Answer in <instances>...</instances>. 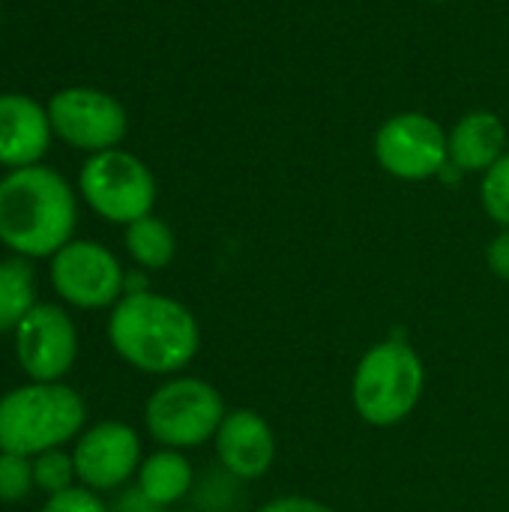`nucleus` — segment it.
Here are the masks:
<instances>
[{"mask_svg":"<svg viewBox=\"0 0 509 512\" xmlns=\"http://www.w3.org/2000/svg\"><path fill=\"white\" fill-rule=\"evenodd\" d=\"M108 345L135 372L153 378L180 375L201 351L195 312L159 291L123 294L108 309Z\"/></svg>","mask_w":509,"mask_h":512,"instance_id":"nucleus-1","label":"nucleus"},{"mask_svg":"<svg viewBox=\"0 0 509 512\" xmlns=\"http://www.w3.org/2000/svg\"><path fill=\"white\" fill-rule=\"evenodd\" d=\"M78 201L48 165L15 168L0 177V243L27 261H48L75 237Z\"/></svg>","mask_w":509,"mask_h":512,"instance_id":"nucleus-2","label":"nucleus"},{"mask_svg":"<svg viewBox=\"0 0 509 512\" xmlns=\"http://www.w3.org/2000/svg\"><path fill=\"white\" fill-rule=\"evenodd\" d=\"M87 429V402L66 381H24L0 393V450L39 456L72 447Z\"/></svg>","mask_w":509,"mask_h":512,"instance_id":"nucleus-3","label":"nucleus"},{"mask_svg":"<svg viewBox=\"0 0 509 512\" xmlns=\"http://www.w3.org/2000/svg\"><path fill=\"white\" fill-rule=\"evenodd\" d=\"M426 390L423 357L405 339L375 342L354 366L351 405L372 429L402 426L420 405Z\"/></svg>","mask_w":509,"mask_h":512,"instance_id":"nucleus-4","label":"nucleus"},{"mask_svg":"<svg viewBox=\"0 0 509 512\" xmlns=\"http://www.w3.org/2000/svg\"><path fill=\"white\" fill-rule=\"evenodd\" d=\"M225 414V399L210 381L180 372L147 396L144 429L159 447L186 453L213 444Z\"/></svg>","mask_w":509,"mask_h":512,"instance_id":"nucleus-5","label":"nucleus"},{"mask_svg":"<svg viewBox=\"0 0 509 512\" xmlns=\"http://www.w3.org/2000/svg\"><path fill=\"white\" fill-rule=\"evenodd\" d=\"M78 192L99 219L126 228L153 213L159 186L144 159L114 147L87 156L78 174Z\"/></svg>","mask_w":509,"mask_h":512,"instance_id":"nucleus-6","label":"nucleus"},{"mask_svg":"<svg viewBox=\"0 0 509 512\" xmlns=\"http://www.w3.org/2000/svg\"><path fill=\"white\" fill-rule=\"evenodd\" d=\"M48 282L63 306L102 312L123 297L126 270L105 243L72 237L48 258Z\"/></svg>","mask_w":509,"mask_h":512,"instance_id":"nucleus-7","label":"nucleus"},{"mask_svg":"<svg viewBox=\"0 0 509 512\" xmlns=\"http://www.w3.org/2000/svg\"><path fill=\"white\" fill-rule=\"evenodd\" d=\"M375 162L396 180L423 183L441 177L450 162L444 126L423 111H402L387 117L372 141Z\"/></svg>","mask_w":509,"mask_h":512,"instance_id":"nucleus-8","label":"nucleus"},{"mask_svg":"<svg viewBox=\"0 0 509 512\" xmlns=\"http://www.w3.org/2000/svg\"><path fill=\"white\" fill-rule=\"evenodd\" d=\"M12 354L27 381H66L78 363V327L69 309L39 300L15 327Z\"/></svg>","mask_w":509,"mask_h":512,"instance_id":"nucleus-9","label":"nucleus"},{"mask_svg":"<svg viewBox=\"0 0 509 512\" xmlns=\"http://www.w3.org/2000/svg\"><path fill=\"white\" fill-rule=\"evenodd\" d=\"M72 450L78 486L96 492V495H111L135 483V474L144 462V444L135 426L123 420H99L90 423Z\"/></svg>","mask_w":509,"mask_h":512,"instance_id":"nucleus-10","label":"nucleus"},{"mask_svg":"<svg viewBox=\"0 0 509 512\" xmlns=\"http://www.w3.org/2000/svg\"><path fill=\"white\" fill-rule=\"evenodd\" d=\"M45 108L54 135L90 156L120 147L129 132L126 108L99 87H63Z\"/></svg>","mask_w":509,"mask_h":512,"instance_id":"nucleus-11","label":"nucleus"},{"mask_svg":"<svg viewBox=\"0 0 509 512\" xmlns=\"http://www.w3.org/2000/svg\"><path fill=\"white\" fill-rule=\"evenodd\" d=\"M216 462L234 480H261L276 462V435L267 417L252 408H234L225 414L213 438Z\"/></svg>","mask_w":509,"mask_h":512,"instance_id":"nucleus-12","label":"nucleus"},{"mask_svg":"<svg viewBox=\"0 0 509 512\" xmlns=\"http://www.w3.org/2000/svg\"><path fill=\"white\" fill-rule=\"evenodd\" d=\"M51 117L27 93H0V165L30 168L39 165L51 147Z\"/></svg>","mask_w":509,"mask_h":512,"instance_id":"nucleus-13","label":"nucleus"},{"mask_svg":"<svg viewBox=\"0 0 509 512\" xmlns=\"http://www.w3.org/2000/svg\"><path fill=\"white\" fill-rule=\"evenodd\" d=\"M450 165L462 174H486L507 153V126L495 111H468L447 132Z\"/></svg>","mask_w":509,"mask_h":512,"instance_id":"nucleus-14","label":"nucleus"},{"mask_svg":"<svg viewBox=\"0 0 509 512\" xmlns=\"http://www.w3.org/2000/svg\"><path fill=\"white\" fill-rule=\"evenodd\" d=\"M138 492L153 501L156 507L168 510L180 501H186L195 489V468L183 450L159 447L144 456L138 474H135Z\"/></svg>","mask_w":509,"mask_h":512,"instance_id":"nucleus-15","label":"nucleus"},{"mask_svg":"<svg viewBox=\"0 0 509 512\" xmlns=\"http://www.w3.org/2000/svg\"><path fill=\"white\" fill-rule=\"evenodd\" d=\"M123 246L138 270H165L177 255V237L159 216H141L123 231Z\"/></svg>","mask_w":509,"mask_h":512,"instance_id":"nucleus-16","label":"nucleus"},{"mask_svg":"<svg viewBox=\"0 0 509 512\" xmlns=\"http://www.w3.org/2000/svg\"><path fill=\"white\" fill-rule=\"evenodd\" d=\"M36 303L33 261L18 255L0 258V333H15V327Z\"/></svg>","mask_w":509,"mask_h":512,"instance_id":"nucleus-17","label":"nucleus"},{"mask_svg":"<svg viewBox=\"0 0 509 512\" xmlns=\"http://www.w3.org/2000/svg\"><path fill=\"white\" fill-rule=\"evenodd\" d=\"M33 483H36V492L45 498L75 489L78 474H75L72 450L60 447V450H45V453L33 456Z\"/></svg>","mask_w":509,"mask_h":512,"instance_id":"nucleus-18","label":"nucleus"},{"mask_svg":"<svg viewBox=\"0 0 509 512\" xmlns=\"http://www.w3.org/2000/svg\"><path fill=\"white\" fill-rule=\"evenodd\" d=\"M33 492H36V483H33V459L0 450V504L3 507L24 504Z\"/></svg>","mask_w":509,"mask_h":512,"instance_id":"nucleus-19","label":"nucleus"},{"mask_svg":"<svg viewBox=\"0 0 509 512\" xmlns=\"http://www.w3.org/2000/svg\"><path fill=\"white\" fill-rule=\"evenodd\" d=\"M480 201L495 225L509 228V150L483 174Z\"/></svg>","mask_w":509,"mask_h":512,"instance_id":"nucleus-20","label":"nucleus"},{"mask_svg":"<svg viewBox=\"0 0 509 512\" xmlns=\"http://www.w3.org/2000/svg\"><path fill=\"white\" fill-rule=\"evenodd\" d=\"M39 512H111V504L105 501V495H96L84 486L66 489L60 495L45 498Z\"/></svg>","mask_w":509,"mask_h":512,"instance_id":"nucleus-21","label":"nucleus"},{"mask_svg":"<svg viewBox=\"0 0 509 512\" xmlns=\"http://www.w3.org/2000/svg\"><path fill=\"white\" fill-rule=\"evenodd\" d=\"M255 512H336L330 504L309 498V495H282L267 504H261Z\"/></svg>","mask_w":509,"mask_h":512,"instance_id":"nucleus-22","label":"nucleus"},{"mask_svg":"<svg viewBox=\"0 0 509 512\" xmlns=\"http://www.w3.org/2000/svg\"><path fill=\"white\" fill-rule=\"evenodd\" d=\"M486 264H489V270H492L498 279L509 282V228H501V231L489 240V246H486Z\"/></svg>","mask_w":509,"mask_h":512,"instance_id":"nucleus-23","label":"nucleus"},{"mask_svg":"<svg viewBox=\"0 0 509 512\" xmlns=\"http://www.w3.org/2000/svg\"><path fill=\"white\" fill-rule=\"evenodd\" d=\"M114 504H111V512H162V507H156L153 501H147L138 486H126L120 492H114Z\"/></svg>","mask_w":509,"mask_h":512,"instance_id":"nucleus-24","label":"nucleus"},{"mask_svg":"<svg viewBox=\"0 0 509 512\" xmlns=\"http://www.w3.org/2000/svg\"><path fill=\"white\" fill-rule=\"evenodd\" d=\"M141 291H150V282H147V270H126V282H123V294H141Z\"/></svg>","mask_w":509,"mask_h":512,"instance_id":"nucleus-25","label":"nucleus"}]
</instances>
